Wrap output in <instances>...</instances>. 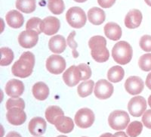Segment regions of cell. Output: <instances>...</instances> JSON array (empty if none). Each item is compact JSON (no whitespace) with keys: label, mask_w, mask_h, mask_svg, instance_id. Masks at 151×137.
I'll return each mask as SVG.
<instances>
[{"label":"cell","mask_w":151,"mask_h":137,"mask_svg":"<svg viewBox=\"0 0 151 137\" xmlns=\"http://www.w3.org/2000/svg\"><path fill=\"white\" fill-rule=\"evenodd\" d=\"M35 66V56L30 51H25L19 60L13 65L12 72L13 75L20 78H27L33 73Z\"/></svg>","instance_id":"6da1fadb"},{"label":"cell","mask_w":151,"mask_h":137,"mask_svg":"<svg viewBox=\"0 0 151 137\" xmlns=\"http://www.w3.org/2000/svg\"><path fill=\"white\" fill-rule=\"evenodd\" d=\"M106 40L102 36H92L88 41V46L91 49V57L98 63L106 62L110 58V53L106 48Z\"/></svg>","instance_id":"7a4b0ae2"},{"label":"cell","mask_w":151,"mask_h":137,"mask_svg":"<svg viewBox=\"0 0 151 137\" xmlns=\"http://www.w3.org/2000/svg\"><path fill=\"white\" fill-rule=\"evenodd\" d=\"M132 48L129 43L120 41L115 44L112 49V56L113 60L121 65H127L132 58Z\"/></svg>","instance_id":"3957f363"},{"label":"cell","mask_w":151,"mask_h":137,"mask_svg":"<svg viewBox=\"0 0 151 137\" xmlns=\"http://www.w3.org/2000/svg\"><path fill=\"white\" fill-rule=\"evenodd\" d=\"M130 122V117L126 112L117 110L114 111L108 117V123L113 130H125Z\"/></svg>","instance_id":"277c9868"},{"label":"cell","mask_w":151,"mask_h":137,"mask_svg":"<svg viewBox=\"0 0 151 137\" xmlns=\"http://www.w3.org/2000/svg\"><path fill=\"white\" fill-rule=\"evenodd\" d=\"M66 20L72 28L79 29L86 24V14L79 7H72L67 11Z\"/></svg>","instance_id":"5b68a950"},{"label":"cell","mask_w":151,"mask_h":137,"mask_svg":"<svg viewBox=\"0 0 151 137\" xmlns=\"http://www.w3.org/2000/svg\"><path fill=\"white\" fill-rule=\"evenodd\" d=\"M94 114L88 108H81L75 115V123L82 129L89 128L94 122Z\"/></svg>","instance_id":"8992f818"},{"label":"cell","mask_w":151,"mask_h":137,"mask_svg":"<svg viewBox=\"0 0 151 137\" xmlns=\"http://www.w3.org/2000/svg\"><path fill=\"white\" fill-rule=\"evenodd\" d=\"M46 68L51 74H60L66 69L65 59L60 55H50L46 61Z\"/></svg>","instance_id":"52a82bcc"},{"label":"cell","mask_w":151,"mask_h":137,"mask_svg":"<svg viewBox=\"0 0 151 137\" xmlns=\"http://www.w3.org/2000/svg\"><path fill=\"white\" fill-rule=\"evenodd\" d=\"M128 109L130 115L133 117H141L147 109L146 99L142 96L132 98L128 104Z\"/></svg>","instance_id":"ba28073f"},{"label":"cell","mask_w":151,"mask_h":137,"mask_svg":"<svg viewBox=\"0 0 151 137\" xmlns=\"http://www.w3.org/2000/svg\"><path fill=\"white\" fill-rule=\"evenodd\" d=\"M113 86L106 80H100L95 84L94 93L98 99H107L113 93Z\"/></svg>","instance_id":"9c48e42d"},{"label":"cell","mask_w":151,"mask_h":137,"mask_svg":"<svg viewBox=\"0 0 151 137\" xmlns=\"http://www.w3.org/2000/svg\"><path fill=\"white\" fill-rule=\"evenodd\" d=\"M39 41V34L34 30L23 31L18 36V43L24 49L34 47Z\"/></svg>","instance_id":"30bf717a"},{"label":"cell","mask_w":151,"mask_h":137,"mask_svg":"<svg viewBox=\"0 0 151 137\" xmlns=\"http://www.w3.org/2000/svg\"><path fill=\"white\" fill-rule=\"evenodd\" d=\"M60 28V21L53 16H48L42 21L40 30L45 35L52 36L58 32Z\"/></svg>","instance_id":"8fae6325"},{"label":"cell","mask_w":151,"mask_h":137,"mask_svg":"<svg viewBox=\"0 0 151 137\" xmlns=\"http://www.w3.org/2000/svg\"><path fill=\"white\" fill-rule=\"evenodd\" d=\"M144 87V83L141 77L137 76L129 77L125 83V89L130 95L140 94Z\"/></svg>","instance_id":"7c38bea8"},{"label":"cell","mask_w":151,"mask_h":137,"mask_svg":"<svg viewBox=\"0 0 151 137\" xmlns=\"http://www.w3.org/2000/svg\"><path fill=\"white\" fill-rule=\"evenodd\" d=\"M6 95L13 99H17L22 96L24 92V85L22 81L12 79L6 83L5 87Z\"/></svg>","instance_id":"4fadbf2b"},{"label":"cell","mask_w":151,"mask_h":137,"mask_svg":"<svg viewBox=\"0 0 151 137\" xmlns=\"http://www.w3.org/2000/svg\"><path fill=\"white\" fill-rule=\"evenodd\" d=\"M63 80L67 86L69 87H73L81 81V75L77 66L73 65L67 69L63 74Z\"/></svg>","instance_id":"5bb4252c"},{"label":"cell","mask_w":151,"mask_h":137,"mask_svg":"<svg viewBox=\"0 0 151 137\" xmlns=\"http://www.w3.org/2000/svg\"><path fill=\"white\" fill-rule=\"evenodd\" d=\"M47 124L42 117H36L31 119L28 125V129L31 134L35 136H42L45 133Z\"/></svg>","instance_id":"9a60e30c"},{"label":"cell","mask_w":151,"mask_h":137,"mask_svg":"<svg viewBox=\"0 0 151 137\" xmlns=\"http://www.w3.org/2000/svg\"><path fill=\"white\" fill-rule=\"evenodd\" d=\"M6 118L9 123L12 125L20 126L26 121L27 115L24 112V110L20 108H12L8 111Z\"/></svg>","instance_id":"2e32d148"},{"label":"cell","mask_w":151,"mask_h":137,"mask_svg":"<svg viewBox=\"0 0 151 137\" xmlns=\"http://www.w3.org/2000/svg\"><path fill=\"white\" fill-rule=\"evenodd\" d=\"M142 14L137 9H132L128 12L125 18V25L129 29L138 28L142 21Z\"/></svg>","instance_id":"e0dca14e"},{"label":"cell","mask_w":151,"mask_h":137,"mask_svg":"<svg viewBox=\"0 0 151 137\" xmlns=\"http://www.w3.org/2000/svg\"><path fill=\"white\" fill-rule=\"evenodd\" d=\"M67 41L65 38L61 35H56L49 40L48 47L50 51L56 54L64 52L67 47Z\"/></svg>","instance_id":"ac0fdd59"},{"label":"cell","mask_w":151,"mask_h":137,"mask_svg":"<svg viewBox=\"0 0 151 137\" xmlns=\"http://www.w3.org/2000/svg\"><path fill=\"white\" fill-rule=\"evenodd\" d=\"M5 20L9 27L14 29L21 28L24 23V18L21 12L17 10H12L5 15Z\"/></svg>","instance_id":"d6986e66"},{"label":"cell","mask_w":151,"mask_h":137,"mask_svg":"<svg viewBox=\"0 0 151 137\" xmlns=\"http://www.w3.org/2000/svg\"><path fill=\"white\" fill-rule=\"evenodd\" d=\"M88 18L89 22L94 25H101L104 22L106 14L103 9L93 7L88 12Z\"/></svg>","instance_id":"ffe728a7"},{"label":"cell","mask_w":151,"mask_h":137,"mask_svg":"<svg viewBox=\"0 0 151 137\" xmlns=\"http://www.w3.org/2000/svg\"><path fill=\"white\" fill-rule=\"evenodd\" d=\"M104 33L110 40L116 41L122 36V29L119 24L114 22H109L104 26Z\"/></svg>","instance_id":"44dd1931"},{"label":"cell","mask_w":151,"mask_h":137,"mask_svg":"<svg viewBox=\"0 0 151 137\" xmlns=\"http://www.w3.org/2000/svg\"><path fill=\"white\" fill-rule=\"evenodd\" d=\"M55 127L59 132L63 133H69L74 129V123L69 117L60 116L55 122Z\"/></svg>","instance_id":"7402d4cb"},{"label":"cell","mask_w":151,"mask_h":137,"mask_svg":"<svg viewBox=\"0 0 151 137\" xmlns=\"http://www.w3.org/2000/svg\"><path fill=\"white\" fill-rule=\"evenodd\" d=\"M33 96L37 100L44 101L49 96V89L45 83L38 82L35 83L32 89Z\"/></svg>","instance_id":"603a6c76"},{"label":"cell","mask_w":151,"mask_h":137,"mask_svg":"<svg viewBox=\"0 0 151 137\" xmlns=\"http://www.w3.org/2000/svg\"><path fill=\"white\" fill-rule=\"evenodd\" d=\"M64 113L63 110L58 106L56 105H52L47 108L45 111V117L46 120L52 124H55L57 119L60 117V116H64Z\"/></svg>","instance_id":"cb8c5ba5"},{"label":"cell","mask_w":151,"mask_h":137,"mask_svg":"<svg viewBox=\"0 0 151 137\" xmlns=\"http://www.w3.org/2000/svg\"><path fill=\"white\" fill-rule=\"evenodd\" d=\"M16 8L24 13L30 14L36 10V0H17Z\"/></svg>","instance_id":"d4e9b609"},{"label":"cell","mask_w":151,"mask_h":137,"mask_svg":"<svg viewBox=\"0 0 151 137\" xmlns=\"http://www.w3.org/2000/svg\"><path fill=\"white\" fill-rule=\"evenodd\" d=\"M125 71L120 66H113L109 69L107 72V78L112 83L120 82L124 78Z\"/></svg>","instance_id":"484cf974"},{"label":"cell","mask_w":151,"mask_h":137,"mask_svg":"<svg viewBox=\"0 0 151 137\" xmlns=\"http://www.w3.org/2000/svg\"><path fill=\"white\" fill-rule=\"evenodd\" d=\"M94 83L93 80L83 81L79 85L77 88V93L79 96L82 98L87 97L92 93L94 89Z\"/></svg>","instance_id":"4316f807"},{"label":"cell","mask_w":151,"mask_h":137,"mask_svg":"<svg viewBox=\"0 0 151 137\" xmlns=\"http://www.w3.org/2000/svg\"><path fill=\"white\" fill-rule=\"evenodd\" d=\"M48 8L54 14H60L65 9L63 0H48Z\"/></svg>","instance_id":"83f0119b"},{"label":"cell","mask_w":151,"mask_h":137,"mask_svg":"<svg viewBox=\"0 0 151 137\" xmlns=\"http://www.w3.org/2000/svg\"><path fill=\"white\" fill-rule=\"evenodd\" d=\"M0 51H1V55H2L0 65L1 66H8V65H11V63H12L14 60V52L12 51V50L8 47H2L0 49Z\"/></svg>","instance_id":"f1b7e54d"},{"label":"cell","mask_w":151,"mask_h":137,"mask_svg":"<svg viewBox=\"0 0 151 137\" xmlns=\"http://www.w3.org/2000/svg\"><path fill=\"white\" fill-rule=\"evenodd\" d=\"M143 130V124L140 121H133L129 123L126 132L130 137H137L141 133Z\"/></svg>","instance_id":"f546056e"},{"label":"cell","mask_w":151,"mask_h":137,"mask_svg":"<svg viewBox=\"0 0 151 137\" xmlns=\"http://www.w3.org/2000/svg\"><path fill=\"white\" fill-rule=\"evenodd\" d=\"M5 106L8 111L12 108H20L21 110H24L25 108V102L21 98H17V99L11 98L7 100Z\"/></svg>","instance_id":"4dcf8cb0"},{"label":"cell","mask_w":151,"mask_h":137,"mask_svg":"<svg viewBox=\"0 0 151 137\" xmlns=\"http://www.w3.org/2000/svg\"><path fill=\"white\" fill-rule=\"evenodd\" d=\"M42 20H41L39 17H32L27 21L26 24L27 30H34L38 33V34H40L42 33L40 30V25Z\"/></svg>","instance_id":"1f68e13d"},{"label":"cell","mask_w":151,"mask_h":137,"mask_svg":"<svg viewBox=\"0 0 151 137\" xmlns=\"http://www.w3.org/2000/svg\"><path fill=\"white\" fill-rule=\"evenodd\" d=\"M138 65L140 68L144 71H150L151 70V54H145L143 55L138 61Z\"/></svg>","instance_id":"d6a6232c"},{"label":"cell","mask_w":151,"mask_h":137,"mask_svg":"<svg viewBox=\"0 0 151 137\" xmlns=\"http://www.w3.org/2000/svg\"><path fill=\"white\" fill-rule=\"evenodd\" d=\"M75 36H76L75 31L71 32L70 34L69 35L68 37H67V45H68L71 48V49H72L73 56L75 58H76L78 56H79V53H78V51H76V48L78 47V45L77 43H76V42L75 41V40H74Z\"/></svg>","instance_id":"836d02e7"},{"label":"cell","mask_w":151,"mask_h":137,"mask_svg":"<svg viewBox=\"0 0 151 137\" xmlns=\"http://www.w3.org/2000/svg\"><path fill=\"white\" fill-rule=\"evenodd\" d=\"M81 75V80L86 81L91 77V70L88 65L86 64H81L77 66Z\"/></svg>","instance_id":"e575fe53"},{"label":"cell","mask_w":151,"mask_h":137,"mask_svg":"<svg viewBox=\"0 0 151 137\" xmlns=\"http://www.w3.org/2000/svg\"><path fill=\"white\" fill-rule=\"evenodd\" d=\"M140 47L143 51H151V36L144 35L140 40Z\"/></svg>","instance_id":"d590c367"},{"label":"cell","mask_w":151,"mask_h":137,"mask_svg":"<svg viewBox=\"0 0 151 137\" xmlns=\"http://www.w3.org/2000/svg\"><path fill=\"white\" fill-rule=\"evenodd\" d=\"M142 122L147 128L151 130V110H147L144 112L142 117Z\"/></svg>","instance_id":"8d00e7d4"},{"label":"cell","mask_w":151,"mask_h":137,"mask_svg":"<svg viewBox=\"0 0 151 137\" xmlns=\"http://www.w3.org/2000/svg\"><path fill=\"white\" fill-rule=\"evenodd\" d=\"M98 2L103 9H109L115 4L116 0H98Z\"/></svg>","instance_id":"74e56055"},{"label":"cell","mask_w":151,"mask_h":137,"mask_svg":"<svg viewBox=\"0 0 151 137\" xmlns=\"http://www.w3.org/2000/svg\"><path fill=\"white\" fill-rule=\"evenodd\" d=\"M145 83H146L147 87H148V89L151 90V72L150 73V74L147 75V77Z\"/></svg>","instance_id":"f35d334b"},{"label":"cell","mask_w":151,"mask_h":137,"mask_svg":"<svg viewBox=\"0 0 151 137\" xmlns=\"http://www.w3.org/2000/svg\"><path fill=\"white\" fill-rule=\"evenodd\" d=\"M112 137H129L127 136V134L125 133L122 132V131H120V132H117L114 135H113Z\"/></svg>","instance_id":"ab89813d"},{"label":"cell","mask_w":151,"mask_h":137,"mask_svg":"<svg viewBox=\"0 0 151 137\" xmlns=\"http://www.w3.org/2000/svg\"><path fill=\"white\" fill-rule=\"evenodd\" d=\"M5 137H22L17 132H14V131H12V132L9 133L6 135Z\"/></svg>","instance_id":"60d3db41"},{"label":"cell","mask_w":151,"mask_h":137,"mask_svg":"<svg viewBox=\"0 0 151 137\" xmlns=\"http://www.w3.org/2000/svg\"><path fill=\"white\" fill-rule=\"evenodd\" d=\"M113 136V134L110 133H106L102 134L100 137H112Z\"/></svg>","instance_id":"b9f144b4"},{"label":"cell","mask_w":151,"mask_h":137,"mask_svg":"<svg viewBox=\"0 0 151 137\" xmlns=\"http://www.w3.org/2000/svg\"><path fill=\"white\" fill-rule=\"evenodd\" d=\"M76 2H78V3H83V2H86L87 0H74Z\"/></svg>","instance_id":"7bdbcfd3"},{"label":"cell","mask_w":151,"mask_h":137,"mask_svg":"<svg viewBox=\"0 0 151 137\" xmlns=\"http://www.w3.org/2000/svg\"><path fill=\"white\" fill-rule=\"evenodd\" d=\"M144 1H145V2H146L149 6L151 7V0H144Z\"/></svg>","instance_id":"ee69618b"},{"label":"cell","mask_w":151,"mask_h":137,"mask_svg":"<svg viewBox=\"0 0 151 137\" xmlns=\"http://www.w3.org/2000/svg\"><path fill=\"white\" fill-rule=\"evenodd\" d=\"M148 104H149L150 107L151 108V95L149 96V98H148Z\"/></svg>","instance_id":"f6af8a7d"},{"label":"cell","mask_w":151,"mask_h":137,"mask_svg":"<svg viewBox=\"0 0 151 137\" xmlns=\"http://www.w3.org/2000/svg\"><path fill=\"white\" fill-rule=\"evenodd\" d=\"M58 137H67V136H58Z\"/></svg>","instance_id":"bcb514c9"},{"label":"cell","mask_w":151,"mask_h":137,"mask_svg":"<svg viewBox=\"0 0 151 137\" xmlns=\"http://www.w3.org/2000/svg\"><path fill=\"white\" fill-rule=\"evenodd\" d=\"M34 137H42V136H34Z\"/></svg>","instance_id":"7dc6e473"},{"label":"cell","mask_w":151,"mask_h":137,"mask_svg":"<svg viewBox=\"0 0 151 137\" xmlns=\"http://www.w3.org/2000/svg\"><path fill=\"white\" fill-rule=\"evenodd\" d=\"M83 137H86V136H83Z\"/></svg>","instance_id":"c3c4849f"}]
</instances>
